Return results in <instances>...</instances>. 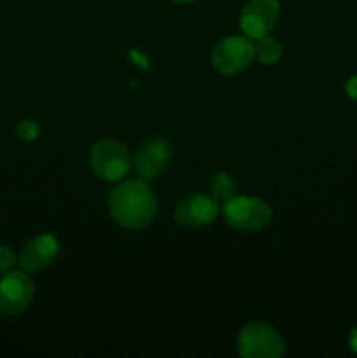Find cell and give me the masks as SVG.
I'll use <instances>...</instances> for the list:
<instances>
[{
	"label": "cell",
	"instance_id": "17",
	"mask_svg": "<svg viewBox=\"0 0 357 358\" xmlns=\"http://www.w3.org/2000/svg\"><path fill=\"white\" fill-rule=\"evenodd\" d=\"M174 2H178V3H189V2H195V0H174Z\"/></svg>",
	"mask_w": 357,
	"mask_h": 358
},
{
	"label": "cell",
	"instance_id": "16",
	"mask_svg": "<svg viewBox=\"0 0 357 358\" xmlns=\"http://www.w3.org/2000/svg\"><path fill=\"white\" fill-rule=\"evenodd\" d=\"M352 348L357 352V331L352 332Z\"/></svg>",
	"mask_w": 357,
	"mask_h": 358
},
{
	"label": "cell",
	"instance_id": "12",
	"mask_svg": "<svg viewBox=\"0 0 357 358\" xmlns=\"http://www.w3.org/2000/svg\"><path fill=\"white\" fill-rule=\"evenodd\" d=\"M234 180L224 171H219L212 177L210 180V191H212V196L217 199V201H226V199L233 198L234 196Z\"/></svg>",
	"mask_w": 357,
	"mask_h": 358
},
{
	"label": "cell",
	"instance_id": "7",
	"mask_svg": "<svg viewBox=\"0 0 357 358\" xmlns=\"http://www.w3.org/2000/svg\"><path fill=\"white\" fill-rule=\"evenodd\" d=\"M280 14L279 0H251L241 10L240 27L245 37L259 38L270 34Z\"/></svg>",
	"mask_w": 357,
	"mask_h": 358
},
{
	"label": "cell",
	"instance_id": "4",
	"mask_svg": "<svg viewBox=\"0 0 357 358\" xmlns=\"http://www.w3.org/2000/svg\"><path fill=\"white\" fill-rule=\"evenodd\" d=\"M238 353L245 358H280L284 341L279 332L266 324H248L238 332Z\"/></svg>",
	"mask_w": 357,
	"mask_h": 358
},
{
	"label": "cell",
	"instance_id": "11",
	"mask_svg": "<svg viewBox=\"0 0 357 358\" xmlns=\"http://www.w3.org/2000/svg\"><path fill=\"white\" fill-rule=\"evenodd\" d=\"M254 52L255 58L262 63V65H273L282 56V44L276 38L265 35V37L255 38L254 42Z\"/></svg>",
	"mask_w": 357,
	"mask_h": 358
},
{
	"label": "cell",
	"instance_id": "5",
	"mask_svg": "<svg viewBox=\"0 0 357 358\" xmlns=\"http://www.w3.org/2000/svg\"><path fill=\"white\" fill-rule=\"evenodd\" d=\"M255 58L254 42L248 37H226L214 48L212 65L224 76H234L247 69Z\"/></svg>",
	"mask_w": 357,
	"mask_h": 358
},
{
	"label": "cell",
	"instance_id": "14",
	"mask_svg": "<svg viewBox=\"0 0 357 358\" xmlns=\"http://www.w3.org/2000/svg\"><path fill=\"white\" fill-rule=\"evenodd\" d=\"M41 133V128H38L37 122L34 121H21L16 128V135L18 138L24 140V142H31L35 140Z\"/></svg>",
	"mask_w": 357,
	"mask_h": 358
},
{
	"label": "cell",
	"instance_id": "1",
	"mask_svg": "<svg viewBox=\"0 0 357 358\" xmlns=\"http://www.w3.org/2000/svg\"><path fill=\"white\" fill-rule=\"evenodd\" d=\"M158 201L147 180H125L108 196V212L119 226L142 229L156 217Z\"/></svg>",
	"mask_w": 357,
	"mask_h": 358
},
{
	"label": "cell",
	"instance_id": "8",
	"mask_svg": "<svg viewBox=\"0 0 357 358\" xmlns=\"http://www.w3.org/2000/svg\"><path fill=\"white\" fill-rule=\"evenodd\" d=\"M219 212L220 206L214 196L189 194L177 203L174 217L182 226L200 227L214 222Z\"/></svg>",
	"mask_w": 357,
	"mask_h": 358
},
{
	"label": "cell",
	"instance_id": "10",
	"mask_svg": "<svg viewBox=\"0 0 357 358\" xmlns=\"http://www.w3.org/2000/svg\"><path fill=\"white\" fill-rule=\"evenodd\" d=\"M170 156V145L164 140L154 138L140 147L139 152L135 154L133 166L142 180H153L167 168Z\"/></svg>",
	"mask_w": 357,
	"mask_h": 358
},
{
	"label": "cell",
	"instance_id": "3",
	"mask_svg": "<svg viewBox=\"0 0 357 358\" xmlns=\"http://www.w3.org/2000/svg\"><path fill=\"white\" fill-rule=\"evenodd\" d=\"M90 166L97 177L114 182L126 177L132 168V159L126 145L118 140H100L90 152Z\"/></svg>",
	"mask_w": 357,
	"mask_h": 358
},
{
	"label": "cell",
	"instance_id": "2",
	"mask_svg": "<svg viewBox=\"0 0 357 358\" xmlns=\"http://www.w3.org/2000/svg\"><path fill=\"white\" fill-rule=\"evenodd\" d=\"M226 224L238 231H261L272 220V208L262 199L254 196H233L226 199L220 208Z\"/></svg>",
	"mask_w": 357,
	"mask_h": 358
},
{
	"label": "cell",
	"instance_id": "6",
	"mask_svg": "<svg viewBox=\"0 0 357 358\" xmlns=\"http://www.w3.org/2000/svg\"><path fill=\"white\" fill-rule=\"evenodd\" d=\"M34 299V282L27 271L6 273L0 278V313L7 317L20 315Z\"/></svg>",
	"mask_w": 357,
	"mask_h": 358
},
{
	"label": "cell",
	"instance_id": "13",
	"mask_svg": "<svg viewBox=\"0 0 357 358\" xmlns=\"http://www.w3.org/2000/svg\"><path fill=\"white\" fill-rule=\"evenodd\" d=\"M18 266V255L6 245H0V275L13 271Z\"/></svg>",
	"mask_w": 357,
	"mask_h": 358
},
{
	"label": "cell",
	"instance_id": "9",
	"mask_svg": "<svg viewBox=\"0 0 357 358\" xmlns=\"http://www.w3.org/2000/svg\"><path fill=\"white\" fill-rule=\"evenodd\" d=\"M58 250V240L52 234H38L31 238L20 252L18 264L23 271L37 273L55 262Z\"/></svg>",
	"mask_w": 357,
	"mask_h": 358
},
{
	"label": "cell",
	"instance_id": "15",
	"mask_svg": "<svg viewBox=\"0 0 357 358\" xmlns=\"http://www.w3.org/2000/svg\"><path fill=\"white\" fill-rule=\"evenodd\" d=\"M345 91L350 98L357 100V77H352V79L345 84Z\"/></svg>",
	"mask_w": 357,
	"mask_h": 358
}]
</instances>
